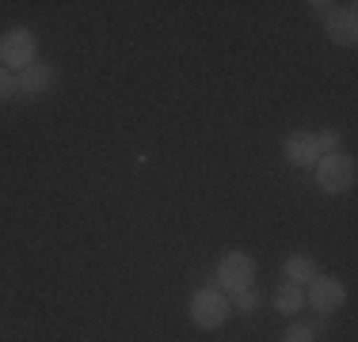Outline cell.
Listing matches in <instances>:
<instances>
[{
	"mask_svg": "<svg viewBox=\"0 0 358 342\" xmlns=\"http://www.w3.org/2000/svg\"><path fill=\"white\" fill-rule=\"evenodd\" d=\"M317 186L324 194H347L355 186V179H358V168H355V156L351 152H328V156H320L317 160Z\"/></svg>",
	"mask_w": 358,
	"mask_h": 342,
	"instance_id": "277c9868",
	"label": "cell"
},
{
	"mask_svg": "<svg viewBox=\"0 0 358 342\" xmlns=\"http://www.w3.org/2000/svg\"><path fill=\"white\" fill-rule=\"evenodd\" d=\"M54 84H57V68L38 57L35 65H27L23 73H15V99L35 103V99L46 96V91H54Z\"/></svg>",
	"mask_w": 358,
	"mask_h": 342,
	"instance_id": "8992f818",
	"label": "cell"
},
{
	"mask_svg": "<svg viewBox=\"0 0 358 342\" xmlns=\"http://www.w3.org/2000/svg\"><path fill=\"white\" fill-rule=\"evenodd\" d=\"M324 31H328L331 46L351 50L358 42V4H336V8H331V15L324 20Z\"/></svg>",
	"mask_w": 358,
	"mask_h": 342,
	"instance_id": "52a82bcc",
	"label": "cell"
},
{
	"mask_svg": "<svg viewBox=\"0 0 358 342\" xmlns=\"http://www.w3.org/2000/svg\"><path fill=\"white\" fill-rule=\"evenodd\" d=\"M313 137H317V149H320V156H328V152H339V130H331V126H324V130H313Z\"/></svg>",
	"mask_w": 358,
	"mask_h": 342,
	"instance_id": "7c38bea8",
	"label": "cell"
},
{
	"mask_svg": "<svg viewBox=\"0 0 358 342\" xmlns=\"http://www.w3.org/2000/svg\"><path fill=\"white\" fill-rule=\"evenodd\" d=\"M15 99V73H8L0 65V103H12Z\"/></svg>",
	"mask_w": 358,
	"mask_h": 342,
	"instance_id": "5bb4252c",
	"label": "cell"
},
{
	"mask_svg": "<svg viewBox=\"0 0 358 342\" xmlns=\"http://www.w3.org/2000/svg\"><path fill=\"white\" fill-rule=\"evenodd\" d=\"M282 342H317V331H313L305 320H294V323L282 331Z\"/></svg>",
	"mask_w": 358,
	"mask_h": 342,
	"instance_id": "4fadbf2b",
	"label": "cell"
},
{
	"mask_svg": "<svg viewBox=\"0 0 358 342\" xmlns=\"http://www.w3.org/2000/svg\"><path fill=\"white\" fill-rule=\"evenodd\" d=\"M331 8H336V4H331V0H309V4H305V12H309L313 15V20H328V15H331Z\"/></svg>",
	"mask_w": 358,
	"mask_h": 342,
	"instance_id": "9a60e30c",
	"label": "cell"
},
{
	"mask_svg": "<svg viewBox=\"0 0 358 342\" xmlns=\"http://www.w3.org/2000/svg\"><path fill=\"white\" fill-rule=\"evenodd\" d=\"M187 315H191V323L199 331H221L229 323V315H233V301H229L221 289L202 285V289H194L191 301H187Z\"/></svg>",
	"mask_w": 358,
	"mask_h": 342,
	"instance_id": "6da1fadb",
	"label": "cell"
},
{
	"mask_svg": "<svg viewBox=\"0 0 358 342\" xmlns=\"http://www.w3.org/2000/svg\"><path fill=\"white\" fill-rule=\"evenodd\" d=\"M320 274V267H317V259L313 255H305V251H297V255H286L282 259V281H289V285H309L313 278Z\"/></svg>",
	"mask_w": 358,
	"mask_h": 342,
	"instance_id": "9c48e42d",
	"label": "cell"
},
{
	"mask_svg": "<svg viewBox=\"0 0 358 342\" xmlns=\"http://www.w3.org/2000/svg\"><path fill=\"white\" fill-rule=\"evenodd\" d=\"M282 156H286L289 168H317L320 149H317V137H313V130H294V133H286Z\"/></svg>",
	"mask_w": 358,
	"mask_h": 342,
	"instance_id": "ba28073f",
	"label": "cell"
},
{
	"mask_svg": "<svg viewBox=\"0 0 358 342\" xmlns=\"http://www.w3.org/2000/svg\"><path fill=\"white\" fill-rule=\"evenodd\" d=\"M248 285H255V259L248 251H225L214 267V289H221L225 297H236Z\"/></svg>",
	"mask_w": 358,
	"mask_h": 342,
	"instance_id": "3957f363",
	"label": "cell"
},
{
	"mask_svg": "<svg viewBox=\"0 0 358 342\" xmlns=\"http://www.w3.org/2000/svg\"><path fill=\"white\" fill-rule=\"evenodd\" d=\"M275 312H282V315L305 312V289H301V285H289V281H282V285L275 289Z\"/></svg>",
	"mask_w": 358,
	"mask_h": 342,
	"instance_id": "30bf717a",
	"label": "cell"
},
{
	"mask_svg": "<svg viewBox=\"0 0 358 342\" xmlns=\"http://www.w3.org/2000/svg\"><path fill=\"white\" fill-rule=\"evenodd\" d=\"M35 61H38V38L31 27L15 23V27H8L0 34V65L8 73H23V68L35 65Z\"/></svg>",
	"mask_w": 358,
	"mask_h": 342,
	"instance_id": "7a4b0ae2",
	"label": "cell"
},
{
	"mask_svg": "<svg viewBox=\"0 0 358 342\" xmlns=\"http://www.w3.org/2000/svg\"><path fill=\"white\" fill-rule=\"evenodd\" d=\"M343 304H347V285L339 278H331V274H317L305 285V308H313V312L336 315Z\"/></svg>",
	"mask_w": 358,
	"mask_h": 342,
	"instance_id": "5b68a950",
	"label": "cell"
},
{
	"mask_svg": "<svg viewBox=\"0 0 358 342\" xmlns=\"http://www.w3.org/2000/svg\"><path fill=\"white\" fill-rule=\"evenodd\" d=\"M233 301V312H244V315H252V312H259V304H263V297H259V289L248 285V289H241L236 297H229Z\"/></svg>",
	"mask_w": 358,
	"mask_h": 342,
	"instance_id": "8fae6325",
	"label": "cell"
}]
</instances>
